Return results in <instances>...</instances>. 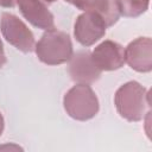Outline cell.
<instances>
[{"instance_id": "6da1fadb", "label": "cell", "mask_w": 152, "mask_h": 152, "mask_svg": "<svg viewBox=\"0 0 152 152\" xmlns=\"http://www.w3.org/2000/svg\"><path fill=\"white\" fill-rule=\"evenodd\" d=\"M114 103L121 118L131 122L140 121L150 108L148 91L137 81L126 82L115 91Z\"/></svg>"}, {"instance_id": "7a4b0ae2", "label": "cell", "mask_w": 152, "mask_h": 152, "mask_svg": "<svg viewBox=\"0 0 152 152\" xmlns=\"http://www.w3.org/2000/svg\"><path fill=\"white\" fill-rule=\"evenodd\" d=\"M38 59L48 65H58L68 62L72 56L70 36L56 28L48 30L34 45Z\"/></svg>"}, {"instance_id": "3957f363", "label": "cell", "mask_w": 152, "mask_h": 152, "mask_svg": "<svg viewBox=\"0 0 152 152\" xmlns=\"http://www.w3.org/2000/svg\"><path fill=\"white\" fill-rule=\"evenodd\" d=\"M63 106L66 114L78 121L93 119L99 112V100L89 84L77 83L70 88L64 97Z\"/></svg>"}, {"instance_id": "277c9868", "label": "cell", "mask_w": 152, "mask_h": 152, "mask_svg": "<svg viewBox=\"0 0 152 152\" xmlns=\"http://www.w3.org/2000/svg\"><path fill=\"white\" fill-rule=\"evenodd\" d=\"M0 30L4 38L21 52H31L34 50V36L26 24L17 15L4 12L0 17Z\"/></svg>"}, {"instance_id": "5b68a950", "label": "cell", "mask_w": 152, "mask_h": 152, "mask_svg": "<svg viewBox=\"0 0 152 152\" xmlns=\"http://www.w3.org/2000/svg\"><path fill=\"white\" fill-rule=\"evenodd\" d=\"M107 25L100 14L91 11H84L76 18L74 25V36L83 46H90L106 34Z\"/></svg>"}, {"instance_id": "8992f818", "label": "cell", "mask_w": 152, "mask_h": 152, "mask_svg": "<svg viewBox=\"0 0 152 152\" xmlns=\"http://www.w3.org/2000/svg\"><path fill=\"white\" fill-rule=\"evenodd\" d=\"M68 62V72L70 78L76 83L91 84L96 82L101 76L102 71L94 63L91 52L87 50H81L76 53H72Z\"/></svg>"}, {"instance_id": "52a82bcc", "label": "cell", "mask_w": 152, "mask_h": 152, "mask_svg": "<svg viewBox=\"0 0 152 152\" xmlns=\"http://www.w3.org/2000/svg\"><path fill=\"white\" fill-rule=\"evenodd\" d=\"M125 63L138 72L152 70V40L150 37H139L125 49Z\"/></svg>"}, {"instance_id": "ba28073f", "label": "cell", "mask_w": 152, "mask_h": 152, "mask_svg": "<svg viewBox=\"0 0 152 152\" xmlns=\"http://www.w3.org/2000/svg\"><path fill=\"white\" fill-rule=\"evenodd\" d=\"M91 58L101 71L118 70L125 64V49L116 42L104 40L94 48Z\"/></svg>"}, {"instance_id": "9c48e42d", "label": "cell", "mask_w": 152, "mask_h": 152, "mask_svg": "<svg viewBox=\"0 0 152 152\" xmlns=\"http://www.w3.org/2000/svg\"><path fill=\"white\" fill-rule=\"evenodd\" d=\"M44 0H17V6L23 17L34 27L42 30L55 28L53 14Z\"/></svg>"}, {"instance_id": "30bf717a", "label": "cell", "mask_w": 152, "mask_h": 152, "mask_svg": "<svg viewBox=\"0 0 152 152\" xmlns=\"http://www.w3.org/2000/svg\"><path fill=\"white\" fill-rule=\"evenodd\" d=\"M81 11H91L101 15L107 27L113 26L120 18L118 0H64Z\"/></svg>"}, {"instance_id": "8fae6325", "label": "cell", "mask_w": 152, "mask_h": 152, "mask_svg": "<svg viewBox=\"0 0 152 152\" xmlns=\"http://www.w3.org/2000/svg\"><path fill=\"white\" fill-rule=\"evenodd\" d=\"M118 4L120 15L135 18L147 11L150 0H118Z\"/></svg>"}, {"instance_id": "7c38bea8", "label": "cell", "mask_w": 152, "mask_h": 152, "mask_svg": "<svg viewBox=\"0 0 152 152\" xmlns=\"http://www.w3.org/2000/svg\"><path fill=\"white\" fill-rule=\"evenodd\" d=\"M17 5V0H0V6L6 8H12Z\"/></svg>"}, {"instance_id": "4fadbf2b", "label": "cell", "mask_w": 152, "mask_h": 152, "mask_svg": "<svg viewBox=\"0 0 152 152\" xmlns=\"http://www.w3.org/2000/svg\"><path fill=\"white\" fill-rule=\"evenodd\" d=\"M6 55H5V51H4V45H2V42L0 39V68L4 66L6 64Z\"/></svg>"}, {"instance_id": "5bb4252c", "label": "cell", "mask_w": 152, "mask_h": 152, "mask_svg": "<svg viewBox=\"0 0 152 152\" xmlns=\"http://www.w3.org/2000/svg\"><path fill=\"white\" fill-rule=\"evenodd\" d=\"M4 127H5V121H4L2 114L0 113V137H1V134H2V132H4Z\"/></svg>"}, {"instance_id": "9a60e30c", "label": "cell", "mask_w": 152, "mask_h": 152, "mask_svg": "<svg viewBox=\"0 0 152 152\" xmlns=\"http://www.w3.org/2000/svg\"><path fill=\"white\" fill-rule=\"evenodd\" d=\"M4 148H10V150H12V148H13V150H21L19 146H15V145H10V146H8V145H7V146H0V150H4Z\"/></svg>"}, {"instance_id": "2e32d148", "label": "cell", "mask_w": 152, "mask_h": 152, "mask_svg": "<svg viewBox=\"0 0 152 152\" xmlns=\"http://www.w3.org/2000/svg\"><path fill=\"white\" fill-rule=\"evenodd\" d=\"M45 2H53V1H57V0H44Z\"/></svg>"}]
</instances>
